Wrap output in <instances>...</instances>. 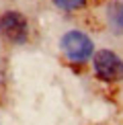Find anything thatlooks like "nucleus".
Returning <instances> with one entry per match:
<instances>
[{
    "mask_svg": "<svg viewBox=\"0 0 123 125\" xmlns=\"http://www.w3.org/2000/svg\"><path fill=\"white\" fill-rule=\"evenodd\" d=\"M60 45H62L64 55L70 62H74V64H82V62H86L92 55V49H94L90 37H88V35H84L82 31H68V33L62 37Z\"/></svg>",
    "mask_w": 123,
    "mask_h": 125,
    "instance_id": "obj_1",
    "label": "nucleus"
},
{
    "mask_svg": "<svg viewBox=\"0 0 123 125\" xmlns=\"http://www.w3.org/2000/svg\"><path fill=\"white\" fill-rule=\"evenodd\" d=\"M92 66H94V74L101 80L115 82L123 78V60L109 49L96 51L94 58H92Z\"/></svg>",
    "mask_w": 123,
    "mask_h": 125,
    "instance_id": "obj_2",
    "label": "nucleus"
},
{
    "mask_svg": "<svg viewBox=\"0 0 123 125\" xmlns=\"http://www.w3.org/2000/svg\"><path fill=\"white\" fill-rule=\"evenodd\" d=\"M0 33L4 39H8L10 43H25L29 37V25L27 19L23 17L17 10H6V12L0 17Z\"/></svg>",
    "mask_w": 123,
    "mask_h": 125,
    "instance_id": "obj_3",
    "label": "nucleus"
},
{
    "mask_svg": "<svg viewBox=\"0 0 123 125\" xmlns=\"http://www.w3.org/2000/svg\"><path fill=\"white\" fill-rule=\"evenodd\" d=\"M109 23L117 33H123V0H115L109 6Z\"/></svg>",
    "mask_w": 123,
    "mask_h": 125,
    "instance_id": "obj_4",
    "label": "nucleus"
},
{
    "mask_svg": "<svg viewBox=\"0 0 123 125\" xmlns=\"http://www.w3.org/2000/svg\"><path fill=\"white\" fill-rule=\"evenodd\" d=\"M86 0H53V4L62 10H76L84 4Z\"/></svg>",
    "mask_w": 123,
    "mask_h": 125,
    "instance_id": "obj_5",
    "label": "nucleus"
}]
</instances>
